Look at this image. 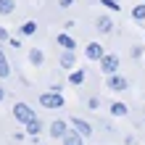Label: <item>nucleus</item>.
<instances>
[{"mask_svg": "<svg viewBox=\"0 0 145 145\" xmlns=\"http://www.w3.org/2000/svg\"><path fill=\"white\" fill-rule=\"evenodd\" d=\"M13 114H16V119H19V121H35V111H32L27 103H16L13 106Z\"/></svg>", "mask_w": 145, "mask_h": 145, "instance_id": "nucleus-1", "label": "nucleus"}, {"mask_svg": "<svg viewBox=\"0 0 145 145\" xmlns=\"http://www.w3.org/2000/svg\"><path fill=\"white\" fill-rule=\"evenodd\" d=\"M87 58H92V61H100V58H103V48H100L98 42H90V45H87Z\"/></svg>", "mask_w": 145, "mask_h": 145, "instance_id": "nucleus-4", "label": "nucleus"}, {"mask_svg": "<svg viewBox=\"0 0 145 145\" xmlns=\"http://www.w3.org/2000/svg\"><path fill=\"white\" fill-rule=\"evenodd\" d=\"M135 19H145V5H137V8H135Z\"/></svg>", "mask_w": 145, "mask_h": 145, "instance_id": "nucleus-16", "label": "nucleus"}, {"mask_svg": "<svg viewBox=\"0 0 145 145\" xmlns=\"http://www.w3.org/2000/svg\"><path fill=\"white\" fill-rule=\"evenodd\" d=\"M0 76H8V61H5L3 50H0Z\"/></svg>", "mask_w": 145, "mask_h": 145, "instance_id": "nucleus-11", "label": "nucleus"}, {"mask_svg": "<svg viewBox=\"0 0 145 145\" xmlns=\"http://www.w3.org/2000/svg\"><path fill=\"white\" fill-rule=\"evenodd\" d=\"M98 29H103V32H111V21H108V19H100V21H98Z\"/></svg>", "mask_w": 145, "mask_h": 145, "instance_id": "nucleus-15", "label": "nucleus"}, {"mask_svg": "<svg viewBox=\"0 0 145 145\" xmlns=\"http://www.w3.org/2000/svg\"><path fill=\"white\" fill-rule=\"evenodd\" d=\"M69 79H71V82H74V84H79V82H82V79H84V71H74V74H71V76H69Z\"/></svg>", "mask_w": 145, "mask_h": 145, "instance_id": "nucleus-14", "label": "nucleus"}, {"mask_svg": "<svg viewBox=\"0 0 145 145\" xmlns=\"http://www.w3.org/2000/svg\"><path fill=\"white\" fill-rule=\"evenodd\" d=\"M40 103L48 106V108H61V106H63V98L58 95V92H45V95L40 98Z\"/></svg>", "mask_w": 145, "mask_h": 145, "instance_id": "nucleus-2", "label": "nucleus"}, {"mask_svg": "<svg viewBox=\"0 0 145 145\" xmlns=\"http://www.w3.org/2000/svg\"><path fill=\"white\" fill-rule=\"evenodd\" d=\"M3 98H5V92H3V90H0V100H3Z\"/></svg>", "mask_w": 145, "mask_h": 145, "instance_id": "nucleus-21", "label": "nucleus"}, {"mask_svg": "<svg viewBox=\"0 0 145 145\" xmlns=\"http://www.w3.org/2000/svg\"><path fill=\"white\" fill-rule=\"evenodd\" d=\"M61 5L66 8V5H71V0H61Z\"/></svg>", "mask_w": 145, "mask_h": 145, "instance_id": "nucleus-20", "label": "nucleus"}, {"mask_svg": "<svg viewBox=\"0 0 145 145\" xmlns=\"http://www.w3.org/2000/svg\"><path fill=\"white\" fill-rule=\"evenodd\" d=\"M63 142L66 145H84V140L79 137V132H66L63 135Z\"/></svg>", "mask_w": 145, "mask_h": 145, "instance_id": "nucleus-5", "label": "nucleus"}, {"mask_svg": "<svg viewBox=\"0 0 145 145\" xmlns=\"http://www.w3.org/2000/svg\"><path fill=\"white\" fill-rule=\"evenodd\" d=\"M111 87H114V90H124V87H127V79H121V76H116V74H111Z\"/></svg>", "mask_w": 145, "mask_h": 145, "instance_id": "nucleus-9", "label": "nucleus"}, {"mask_svg": "<svg viewBox=\"0 0 145 145\" xmlns=\"http://www.w3.org/2000/svg\"><path fill=\"white\" fill-rule=\"evenodd\" d=\"M100 69H103L106 74H116L119 58H116V56H103V58H100Z\"/></svg>", "mask_w": 145, "mask_h": 145, "instance_id": "nucleus-3", "label": "nucleus"}, {"mask_svg": "<svg viewBox=\"0 0 145 145\" xmlns=\"http://www.w3.org/2000/svg\"><path fill=\"white\" fill-rule=\"evenodd\" d=\"M111 111H114V116H124V114H127V106H124V103H114V106H111Z\"/></svg>", "mask_w": 145, "mask_h": 145, "instance_id": "nucleus-10", "label": "nucleus"}, {"mask_svg": "<svg viewBox=\"0 0 145 145\" xmlns=\"http://www.w3.org/2000/svg\"><path fill=\"white\" fill-rule=\"evenodd\" d=\"M71 124L79 129V135H84V137L90 135V124H87V121H82V119H71Z\"/></svg>", "mask_w": 145, "mask_h": 145, "instance_id": "nucleus-7", "label": "nucleus"}, {"mask_svg": "<svg viewBox=\"0 0 145 145\" xmlns=\"http://www.w3.org/2000/svg\"><path fill=\"white\" fill-rule=\"evenodd\" d=\"M50 135H53V137H63V135H66V124H63V121H53Z\"/></svg>", "mask_w": 145, "mask_h": 145, "instance_id": "nucleus-6", "label": "nucleus"}, {"mask_svg": "<svg viewBox=\"0 0 145 145\" xmlns=\"http://www.w3.org/2000/svg\"><path fill=\"white\" fill-rule=\"evenodd\" d=\"M32 61H35V63H40V61H42V53H37V50H35V53H32Z\"/></svg>", "mask_w": 145, "mask_h": 145, "instance_id": "nucleus-19", "label": "nucleus"}, {"mask_svg": "<svg viewBox=\"0 0 145 145\" xmlns=\"http://www.w3.org/2000/svg\"><path fill=\"white\" fill-rule=\"evenodd\" d=\"M103 5H108V8H111V11H119V8H121V5H116V3H114V0H103Z\"/></svg>", "mask_w": 145, "mask_h": 145, "instance_id": "nucleus-18", "label": "nucleus"}, {"mask_svg": "<svg viewBox=\"0 0 145 145\" xmlns=\"http://www.w3.org/2000/svg\"><path fill=\"white\" fill-rule=\"evenodd\" d=\"M35 29H37V24H35V21H27V24L21 27V32H24V35H32Z\"/></svg>", "mask_w": 145, "mask_h": 145, "instance_id": "nucleus-13", "label": "nucleus"}, {"mask_svg": "<svg viewBox=\"0 0 145 145\" xmlns=\"http://www.w3.org/2000/svg\"><path fill=\"white\" fill-rule=\"evenodd\" d=\"M13 11V3L11 0H0V13H11Z\"/></svg>", "mask_w": 145, "mask_h": 145, "instance_id": "nucleus-12", "label": "nucleus"}, {"mask_svg": "<svg viewBox=\"0 0 145 145\" xmlns=\"http://www.w3.org/2000/svg\"><path fill=\"white\" fill-rule=\"evenodd\" d=\"M29 132H32V135L40 132V121H37V119H35V121H29Z\"/></svg>", "mask_w": 145, "mask_h": 145, "instance_id": "nucleus-17", "label": "nucleus"}, {"mask_svg": "<svg viewBox=\"0 0 145 145\" xmlns=\"http://www.w3.org/2000/svg\"><path fill=\"white\" fill-rule=\"evenodd\" d=\"M58 45L66 48V50H74V40H71L69 35H58Z\"/></svg>", "mask_w": 145, "mask_h": 145, "instance_id": "nucleus-8", "label": "nucleus"}]
</instances>
